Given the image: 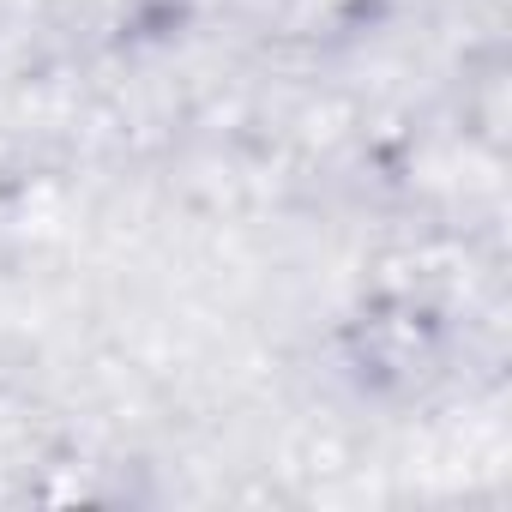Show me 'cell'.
<instances>
[{"label":"cell","mask_w":512,"mask_h":512,"mask_svg":"<svg viewBox=\"0 0 512 512\" xmlns=\"http://www.w3.org/2000/svg\"><path fill=\"white\" fill-rule=\"evenodd\" d=\"M446 362V314L422 296H374L344 320V368L362 392H416Z\"/></svg>","instance_id":"cell-1"}]
</instances>
